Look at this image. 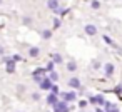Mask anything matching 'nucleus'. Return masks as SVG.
<instances>
[{"label":"nucleus","mask_w":122,"mask_h":112,"mask_svg":"<svg viewBox=\"0 0 122 112\" xmlns=\"http://www.w3.org/2000/svg\"><path fill=\"white\" fill-rule=\"evenodd\" d=\"M54 107H55V112H69V107H67L65 100H64V102H57V104H54Z\"/></svg>","instance_id":"obj_1"},{"label":"nucleus","mask_w":122,"mask_h":112,"mask_svg":"<svg viewBox=\"0 0 122 112\" xmlns=\"http://www.w3.org/2000/svg\"><path fill=\"white\" fill-rule=\"evenodd\" d=\"M85 34H87V35H95V34H97V27L92 25V24L85 25Z\"/></svg>","instance_id":"obj_2"},{"label":"nucleus","mask_w":122,"mask_h":112,"mask_svg":"<svg viewBox=\"0 0 122 112\" xmlns=\"http://www.w3.org/2000/svg\"><path fill=\"white\" fill-rule=\"evenodd\" d=\"M40 87H42L44 90H49V89H52V80H50V79H44V80L40 82Z\"/></svg>","instance_id":"obj_3"},{"label":"nucleus","mask_w":122,"mask_h":112,"mask_svg":"<svg viewBox=\"0 0 122 112\" xmlns=\"http://www.w3.org/2000/svg\"><path fill=\"white\" fill-rule=\"evenodd\" d=\"M62 97H64L65 102H72V100H75V94H74V92H64Z\"/></svg>","instance_id":"obj_4"},{"label":"nucleus","mask_w":122,"mask_h":112,"mask_svg":"<svg viewBox=\"0 0 122 112\" xmlns=\"http://www.w3.org/2000/svg\"><path fill=\"white\" fill-rule=\"evenodd\" d=\"M69 85H70L72 89H79V87H80V80H79L77 77H72V79L69 80Z\"/></svg>","instance_id":"obj_5"},{"label":"nucleus","mask_w":122,"mask_h":112,"mask_svg":"<svg viewBox=\"0 0 122 112\" xmlns=\"http://www.w3.org/2000/svg\"><path fill=\"white\" fill-rule=\"evenodd\" d=\"M47 7L50 10H59V0H49L47 2Z\"/></svg>","instance_id":"obj_6"},{"label":"nucleus","mask_w":122,"mask_h":112,"mask_svg":"<svg viewBox=\"0 0 122 112\" xmlns=\"http://www.w3.org/2000/svg\"><path fill=\"white\" fill-rule=\"evenodd\" d=\"M5 70H7L9 74H12V72L15 70V60H7V67H5Z\"/></svg>","instance_id":"obj_7"},{"label":"nucleus","mask_w":122,"mask_h":112,"mask_svg":"<svg viewBox=\"0 0 122 112\" xmlns=\"http://www.w3.org/2000/svg\"><path fill=\"white\" fill-rule=\"evenodd\" d=\"M29 55H30V57H39V55H40V49H39V47H32V49L29 50Z\"/></svg>","instance_id":"obj_8"},{"label":"nucleus","mask_w":122,"mask_h":112,"mask_svg":"<svg viewBox=\"0 0 122 112\" xmlns=\"http://www.w3.org/2000/svg\"><path fill=\"white\" fill-rule=\"evenodd\" d=\"M67 70H69V72H75V70H77V64H75L74 60H70V62L67 64Z\"/></svg>","instance_id":"obj_9"},{"label":"nucleus","mask_w":122,"mask_h":112,"mask_svg":"<svg viewBox=\"0 0 122 112\" xmlns=\"http://www.w3.org/2000/svg\"><path fill=\"white\" fill-rule=\"evenodd\" d=\"M104 70H105V74H107V75H112V74H114V65H112V64H105Z\"/></svg>","instance_id":"obj_10"},{"label":"nucleus","mask_w":122,"mask_h":112,"mask_svg":"<svg viewBox=\"0 0 122 112\" xmlns=\"http://www.w3.org/2000/svg\"><path fill=\"white\" fill-rule=\"evenodd\" d=\"M47 102H49V104H57V95H55V92H52V94L47 97Z\"/></svg>","instance_id":"obj_11"},{"label":"nucleus","mask_w":122,"mask_h":112,"mask_svg":"<svg viewBox=\"0 0 122 112\" xmlns=\"http://www.w3.org/2000/svg\"><path fill=\"white\" fill-rule=\"evenodd\" d=\"M49 79H50L52 82H57V80H59V74L52 70V72H50V77H49Z\"/></svg>","instance_id":"obj_12"},{"label":"nucleus","mask_w":122,"mask_h":112,"mask_svg":"<svg viewBox=\"0 0 122 112\" xmlns=\"http://www.w3.org/2000/svg\"><path fill=\"white\" fill-rule=\"evenodd\" d=\"M52 59H54V62H55V64H60V62H62V57H60L59 54H54V55H52Z\"/></svg>","instance_id":"obj_13"},{"label":"nucleus","mask_w":122,"mask_h":112,"mask_svg":"<svg viewBox=\"0 0 122 112\" xmlns=\"http://www.w3.org/2000/svg\"><path fill=\"white\" fill-rule=\"evenodd\" d=\"M42 37H44V39H50V37H52V32H50V30H44V32H42Z\"/></svg>","instance_id":"obj_14"},{"label":"nucleus","mask_w":122,"mask_h":112,"mask_svg":"<svg viewBox=\"0 0 122 112\" xmlns=\"http://www.w3.org/2000/svg\"><path fill=\"white\" fill-rule=\"evenodd\" d=\"M104 42H105V44H109V45H114L112 39H110V37H107V35H104Z\"/></svg>","instance_id":"obj_15"},{"label":"nucleus","mask_w":122,"mask_h":112,"mask_svg":"<svg viewBox=\"0 0 122 112\" xmlns=\"http://www.w3.org/2000/svg\"><path fill=\"white\" fill-rule=\"evenodd\" d=\"M99 67H100V62H99V60H94V62H92V69H94V70H97Z\"/></svg>","instance_id":"obj_16"},{"label":"nucleus","mask_w":122,"mask_h":112,"mask_svg":"<svg viewBox=\"0 0 122 112\" xmlns=\"http://www.w3.org/2000/svg\"><path fill=\"white\" fill-rule=\"evenodd\" d=\"M54 67H55V62H50V64L47 65V69H45V70H49V72H52V70H54Z\"/></svg>","instance_id":"obj_17"},{"label":"nucleus","mask_w":122,"mask_h":112,"mask_svg":"<svg viewBox=\"0 0 122 112\" xmlns=\"http://www.w3.org/2000/svg\"><path fill=\"white\" fill-rule=\"evenodd\" d=\"M99 7H100V4L97 2V0H92V9H95V10H97Z\"/></svg>","instance_id":"obj_18"},{"label":"nucleus","mask_w":122,"mask_h":112,"mask_svg":"<svg viewBox=\"0 0 122 112\" xmlns=\"http://www.w3.org/2000/svg\"><path fill=\"white\" fill-rule=\"evenodd\" d=\"M32 99H34V100H39V99H40V95L35 92V94H32Z\"/></svg>","instance_id":"obj_19"},{"label":"nucleus","mask_w":122,"mask_h":112,"mask_svg":"<svg viewBox=\"0 0 122 112\" xmlns=\"http://www.w3.org/2000/svg\"><path fill=\"white\" fill-rule=\"evenodd\" d=\"M4 55V47H0V57Z\"/></svg>","instance_id":"obj_20"},{"label":"nucleus","mask_w":122,"mask_h":112,"mask_svg":"<svg viewBox=\"0 0 122 112\" xmlns=\"http://www.w3.org/2000/svg\"><path fill=\"white\" fill-rule=\"evenodd\" d=\"M110 112H119V109H117V107H115V109H112V110H110Z\"/></svg>","instance_id":"obj_21"},{"label":"nucleus","mask_w":122,"mask_h":112,"mask_svg":"<svg viewBox=\"0 0 122 112\" xmlns=\"http://www.w3.org/2000/svg\"><path fill=\"white\" fill-rule=\"evenodd\" d=\"M97 112H104V110H97Z\"/></svg>","instance_id":"obj_22"},{"label":"nucleus","mask_w":122,"mask_h":112,"mask_svg":"<svg viewBox=\"0 0 122 112\" xmlns=\"http://www.w3.org/2000/svg\"><path fill=\"white\" fill-rule=\"evenodd\" d=\"M0 4H2V0H0Z\"/></svg>","instance_id":"obj_23"}]
</instances>
